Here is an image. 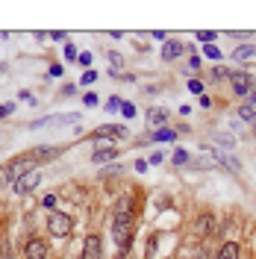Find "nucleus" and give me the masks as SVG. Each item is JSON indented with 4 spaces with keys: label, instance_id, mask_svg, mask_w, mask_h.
<instances>
[{
    "label": "nucleus",
    "instance_id": "0eeeda50",
    "mask_svg": "<svg viewBox=\"0 0 256 259\" xmlns=\"http://www.w3.org/2000/svg\"><path fill=\"white\" fill-rule=\"evenodd\" d=\"M103 256V244H100V236L97 233H89L86 242H82V259H100Z\"/></svg>",
    "mask_w": 256,
    "mask_h": 259
},
{
    "label": "nucleus",
    "instance_id": "4c0bfd02",
    "mask_svg": "<svg viewBox=\"0 0 256 259\" xmlns=\"http://www.w3.org/2000/svg\"><path fill=\"white\" fill-rule=\"evenodd\" d=\"M24 259H27V256H24Z\"/></svg>",
    "mask_w": 256,
    "mask_h": 259
},
{
    "label": "nucleus",
    "instance_id": "5701e85b",
    "mask_svg": "<svg viewBox=\"0 0 256 259\" xmlns=\"http://www.w3.org/2000/svg\"><path fill=\"white\" fill-rule=\"evenodd\" d=\"M95 80H97V71H86V74L80 77V82H82V85H92Z\"/></svg>",
    "mask_w": 256,
    "mask_h": 259
},
{
    "label": "nucleus",
    "instance_id": "412c9836",
    "mask_svg": "<svg viewBox=\"0 0 256 259\" xmlns=\"http://www.w3.org/2000/svg\"><path fill=\"white\" fill-rule=\"evenodd\" d=\"M121 106H124L121 97H109V100H106V112H115V109H121Z\"/></svg>",
    "mask_w": 256,
    "mask_h": 259
},
{
    "label": "nucleus",
    "instance_id": "f03ea898",
    "mask_svg": "<svg viewBox=\"0 0 256 259\" xmlns=\"http://www.w3.org/2000/svg\"><path fill=\"white\" fill-rule=\"evenodd\" d=\"M30 171H35V159H32L30 153H24V156H18V159H12L3 171H0V180H6V183H15V180H21L24 174H30Z\"/></svg>",
    "mask_w": 256,
    "mask_h": 259
},
{
    "label": "nucleus",
    "instance_id": "cd10ccee",
    "mask_svg": "<svg viewBox=\"0 0 256 259\" xmlns=\"http://www.w3.org/2000/svg\"><path fill=\"white\" fill-rule=\"evenodd\" d=\"M12 112H15L12 103H0V118H6V115H12Z\"/></svg>",
    "mask_w": 256,
    "mask_h": 259
},
{
    "label": "nucleus",
    "instance_id": "f3484780",
    "mask_svg": "<svg viewBox=\"0 0 256 259\" xmlns=\"http://www.w3.org/2000/svg\"><path fill=\"white\" fill-rule=\"evenodd\" d=\"M150 142H177V133L174 130H168V127H162V130H156V133H153V136H150Z\"/></svg>",
    "mask_w": 256,
    "mask_h": 259
},
{
    "label": "nucleus",
    "instance_id": "4468645a",
    "mask_svg": "<svg viewBox=\"0 0 256 259\" xmlns=\"http://www.w3.org/2000/svg\"><path fill=\"white\" fill-rule=\"evenodd\" d=\"M165 121H168V112H165V109H159V106H153V109L147 112V124H150V127H159L162 130V124H165Z\"/></svg>",
    "mask_w": 256,
    "mask_h": 259
},
{
    "label": "nucleus",
    "instance_id": "20e7f679",
    "mask_svg": "<svg viewBox=\"0 0 256 259\" xmlns=\"http://www.w3.org/2000/svg\"><path fill=\"white\" fill-rule=\"evenodd\" d=\"M230 85H233V95L236 97H250L256 92V80L247 74V71H233Z\"/></svg>",
    "mask_w": 256,
    "mask_h": 259
},
{
    "label": "nucleus",
    "instance_id": "e433bc0d",
    "mask_svg": "<svg viewBox=\"0 0 256 259\" xmlns=\"http://www.w3.org/2000/svg\"><path fill=\"white\" fill-rule=\"evenodd\" d=\"M200 106H203V109H209V106H212V100H209L206 95H200Z\"/></svg>",
    "mask_w": 256,
    "mask_h": 259
},
{
    "label": "nucleus",
    "instance_id": "aec40b11",
    "mask_svg": "<svg viewBox=\"0 0 256 259\" xmlns=\"http://www.w3.org/2000/svg\"><path fill=\"white\" fill-rule=\"evenodd\" d=\"M212 74H215V80H230V77H233V71H227L224 65H218V68H215Z\"/></svg>",
    "mask_w": 256,
    "mask_h": 259
},
{
    "label": "nucleus",
    "instance_id": "7c9ffc66",
    "mask_svg": "<svg viewBox=\"0 0 256 259\" xmlns=\"http://www.w3.org/2000/svg\"><path fill=\"white\" fill-rule=\"evenodd\" d=\"M41 206H48V209H53V206H56V197H53V194H48V197L41 200Z\"/></svg>",
    "mask_w": 256,
    "mask_h": 259
},
{
    "label": "nucleus",
    "instance_id": "6ab92c4d",
    "mask_svg": "<svg viewBox=\"0 0 256 259\" xmlns=\"http://www.w3.org/2000/svg\"><path fill=\"white\" fill-rule=\"evenodd\" d=\"M239 115H241V121H247V124H253V127H256V109H253V106L241 103V106H239Z\"/></svg>",
    "mask_w": 256,
    "mask_h": 259
},
{
    "label": "nucleus",
    "instance_id": "bb28decb",
    "mask_svg": "<svg viewBox=\"0 0 256 259\" xmlns=\"http://www.w3.org/2000/svg\"><path fill=\"white\" fill-rule=\"evenodd\" d=\"M82 103H86V106H97V95H95V92L82 95Z\"/></svg>",
    "mask_w": 256,
    "mask_h": 259
},
{
    "label": "nucleus",
    "instance_id": "6e6552de",
    "mask_svg": "<svg viewBox=\"0 0 256 259\" xmlns=\"http://www.w3.org/2000/svg\"><path fill=\"white\" fill-rule=\"evenodd\" d=\"M215 233V215L212 212H200L197 218H194V236H212Z\"/></svg>",
    "mask_w": 256,
    "mask_h": 259
},
{
    "label": "nucleus",
    "instance_id": "f8f14e48",
    "mask_svg": "<svg viewBox=\"0 0 256 259\" xmlns=\"http://www.w3.org/2000/svg\"><path fill=\"white\" fill-rule=\"evenodd\" d=\"M115 159H118V147H100V150L92 153V162H97V165H103V162H115Z\"/></svg>",
    "mask_w": 256,
    "mask_h": 259
},
{
    "label": "nucleus",
    "instance_id": "72a5a7b5",
    "mask_svg": "<svg viewBox=\"0 0 256 259\" xmlns=\"http://www.w3.org/2000/svg\"><path fill=\"white\" fill-rule=\"evenodd\" d=\"M50 74L53 77H62V65H50Z\"/></svg>",
    "mask_w": 256,
    "mask_h": 259
},
{
    "label": "nucleus",
    "instance_id": "1a4fd4ad",
    "mask_svg": "<svg viewBox=\"0 0 256 259\" xmlns=\"http://www.w3.org/2000/svg\"><path fill=\"white\" fill-rule=\"evenodd\" d=\"M186 50H189V45H183L180 38H168V41L162 45V59H165V62H174V59H180Z\"/></svg>",
    "mask_w": 256,
    "mask_h": 259
},
{
    "label": "nucleus",
    "instance_id": "ddd939ff",
    "mask_svg": "<svg viewBox=\"0 0 256 259\" xmlns=\"http://www.w3.org/2000/svg\"><path fill=\"white\" fill-rule=\"evenodd\" d=\"M239 256H241V244L239 242H224L215 259H239Z\"/></svg>",
    "mask_w": 256,
    "mask_h": 259
},
{
    "label": "nucleus",
    "instance_id": "dca6fc26",
    "mask_svg": "<svg viewBox=\"0 0 256 259\" xmlns=\"http://www.w3.org/2000/svg\"><path fill=\"white\" fill-rule=\"evenodd\" d=\"M250 56H256V45H241V48L233 50V59H236V62H244V59H250Z\"/></svg>",
    "mask_w": 256,
    "mask_h": 259
},
{
    "label": "nucleus",
    "instance_id": "393cba45",
    "mask_svg": "<svg viewBox=\"0 0 256 259\" xmlns=\"http://www.w3.org/2000/svg\"><path fill=\"white\" fill-rule=\"evenodd\" d=\"M121 112H124V118H136V106L124 100V106H121Z\"/></svg>",
    "mask_w": 256,
    "mask_h": 259
},
{
    "label": "nucleus",
    "instance_id": "a878e982",
    "mask_svg": "<svg viewBox=\"0 0 256 259\" xmlns=\"http://www.w3.org/2000/svg\"><path fill=\"white\" fill-rule=\"evenodd\" d=\"M65 59H80V53H77L74 45H65Z\"/></svg>",
    "mask_w": 256,
    "mask_h": 259
},
{
    "label": "nucleus",
    "instance_id": "473e14b6",
    "mask_svg": "<svg viewBox=\"0 0 256 259\" xmlns=\"http://www.w3.org/2000/svg\"><path fill=\"white\" fill-rule=\"evenodd\" d=\"M80 65H92V53H80V59H77Z\"/></svg>",
    "mask_w": 256,
    "mask_h": 259
},
{
    "label": "nucleus",
    "instance_id": "f704fd0d",
    "mask_svg": "<svg viewBox=\"0 0 256 259\" xmlns=\"http://www.w3.org/2000/svg\"><path fill=\"white\" fill-rule=\"evenodd\" d=\"M136 171H139V174H144V171H147V162L139 159V162H136Z\"/></svg>",
    "mask_w": 256,
    "mask_h": 259
},
{
    "label": "nucleus",
    "instance_id": "2f4dec72",
    "mask_svg": "<svg viewBox=\"0 0 256 259\" xmlns=\"http://www.w3.org/2000/svg\"><path fill=\"white\" fill-rule=\"evenodd\" d=\"M62 95H68V97H71V95H77V85H74V82H68V85L62 89Z\"/></svg>",
    "mask_w": 256,
    "mask_h": 259
},
{
    "label": "nucleus",
    "instance_id": "39448f33",
    "mask_svg": "<svg viewBox=\"0 0 256 259\" xmlns=\"http://www.w3.org/2000/svg\"><path fill=\"white\" fill-rule=\"evenodd\" d=\"M130 130L121 127V124H100V127L92 130V139H127Z\"/></svg>",
    "mask_w": 256,
    "mask_h": 259
},
{
    "label": "nucleus",
    "instance_id": "9d476101",
    "mask_svg": "<svg viewBox=\"0 0 256 259\" xmlns=\"http://www.w3.org/2000/svg\"><path fill=\"white\" fill-rule=\"evenodd\" d=\"M24 256L27 259H48V244H45V239L32 236L30 242L24 244Z\"/></svg>",
    "mask_w": 256,
    "mask_h": 259
},
{
    "label": "nucleus",
    "instance_id": "4be33fe9",
    "mask_svg": "<svg viewBox=\"0 0 256 259\" xmlns=\"http://www.w3.org/2000/svg\"><path fill=\"white\" fill-rule=\"evenodd\" d=\"M203 53H206L209 59H221V50L215 48V45H206V48H203Z\"/></svg>",
    "mask_w": 256,
    "mask_h": 259
},
{
    "label": "nucleus",
    "instance_id": "7ed1b4c3",
    "mask_svg": "<svg viewBox=\"0 0 256 259\" xmlns=\"http://www.w3.org/2000/svg\"><path fill=\"white\" fill-rule=\"evenodd\" d=\"M71 215L68 212H50L48 215V233L50 236H56V239H65V236H71Z\"/></svg>",
    "mask_w": 256,
    "mask_h": 259
},
{
    "label": "nucleus",
    "instance_id": "c85d7f7f",
    "mask_svg": "<svg viewBox=\"0 0 256 259\" xmlns=\"http://www.w3.org/2000/svg\"><path fill=\"white\" fill-rule=\"evenodd\" d=\"M197 41H215V32H206V30H200V32H197Z\"/></svg>",
    "mask_w": 256,
    "mask_h": 259
},
{
    "label": "nucleus",
    "instance_id": "b1692460",
    "mask_svg": "<svg viewBox=\"0 0 256 259\" xmlns=\"http://www.w3.org/2000/svg\"><path fill=\"white\" fill-rule=\"evenodd\" d=\"M189 92H194V95H203V82H200V80H189Z\"/></svg>",
    "mask_w": 256,
    "mask_h": 259
},
{
    "label": "nucleus",
    "instance_id": "2eb2a0df",
    "mask_svg": "<svg viewBox=\"0 0 256 259\" xmlns=\"http://www.w3.org/2000/svg\"><path fill=\"white\" fill-rule=\"evenodd\" d=\"M106 59H109V65H112V68H109V74L115 77V74L124 68V56H121L118 50H106Z\"/></svg>",
    "mask_w": 256,
    "mask_h": 259
},
{
    "label": "nucleus",
    "instance_id": "c756f323",
    "mask_svg": "<svg viewBox=\"0 0 256 259\" xmlns=\"http://www.w3.org/2000/svg\"><path fill=\"white\" fill-rule=\"evenodd\" d=\"M162 162H165V156H162V153H153V156L147 159V165H162Z\"/></svg>",
    "mask_w": 256,
    "mask_h": 259
},
{
    "label": "nucleus",
    "instance_id": "423d86ee",
    "mask_svg": "<svg viewBox=\"0 0 256 259\" xmlns=\"http://www.w3.org/2000/svg\"><path fill=\"white\" fill-rule=\"evenodd\" d=\"M38 183H41V171L35 168V171H30V174H24L21 180H15L12 189H15V194H30V192H35Z\"/></svg>",
    "mask_w": 256,
    "mask_h": 259
},
{
    "label": "nucleus",
    "instance_id": "a211bd4d",
    "mask_svg": "<svg viewBox=\"0 0 256 259\" xmlns=\"http://www.w3.org/2000/svg\"><path fill=\"white\" fill-rule=\"evenodd\" d=\"M171 162L183 168V165H189V162H192V153H189V150H183V147H177V150H174V156H171Z\"/></svg>",
    "mask_w": 256,
    "mask_h": 259
},
{
    "label": "nucleus",
    "instance_id": "9b49d317",
    "mask_svg": "<svg viewBox=\"0 0 256 259\" xmlns=\"http://www.w3.org/2000/svg\"><path fill=\"white\" fill-rule=\"evenodd\" d=\"M212 156H215V159L221 162V165H224L227 171H236V174L241 171V162L236 159L233 153H227V150H212Z\"/></svg>",
    "mask_w": 256,
    "mask_h": 259
},
{
    "label": "nucleus",
    "instance_id": "f257e3e1",
    "mask_svg": "<svg viewBox=\"0 0 256 259\" xmlns=\"http://www.w3.org/2000/svg\"><path fill=\"white\" fill-rule=\"evenodd\" d=\"M133 227H136V212H133V197H121L115 203V218H112V239L121 250V256L133 244Z\"/></svg>",
    "mask_w": 256,
    "mask_h": 259
},
{
    "label": "nucleus",
    "instance_id": "c9c22d12",
    "mask_svg": "<svg viewBox=\"0 0 256 259\" xmlns=\"http://www.w3.org/2000/svg\"><path fill=\"white\" fill-rule=\"evenodd\" d=\"M189 68H192V71H197V68H200V59H197V56H192V59H189Z\"/></svg>",
    "mask_w": 256,
    "mask_h": 259
}]
</instances>
